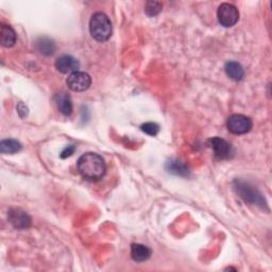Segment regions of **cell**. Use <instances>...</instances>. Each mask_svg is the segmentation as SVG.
<instances>
[{
    "label": "cell",
    "instance_id": "cell-19",
    "mask_svg": "<svg viewBox=\"0 0 272 272\" xmlns=\"http://www.w3.org/2000/svg\"><path fill=\"white\" fill-rule=\"evenodd\" d=\"M74 146H68L65 148L63 151H62V153H61V158L62 159H66L68 157H70L73 152H74Z\"/></svg>",
    "mask_w": 272,
    "mask_h": 272
},
{
    "label": "cell",
    "instance_id": "cell-6",
    "mask_svg": "<svg viewBox=\"0 0 272 272\" xmlns=\"http://www.w3.org/2000/svg\"><path fill=\"white\" fill-rule=\"evenodd\" d=\"M68 89L72 92H85L91 88L92 78L89 73L83 71H74L68 75L66 80Z\"/></svg>",
    "mask_w": 272,
    "mask_h": 272
},
{
    "label": "cell",
    "instance_id": "cell-14",
    "mask_svg": "<svg viewBox=\"0 0 272 272\" xmlns=\"http://www.w3.org/2000/svg\"><path fill=\"white\" fill-rule=\"evenodd\" d=\"M224 70L227 77L234 81H241L245 75V70L243 66L235 61L227 62L224 66Z\"/></svg>",
    "mask_w": 272,
    "mask_h": 272
},
{
    "label": "cell",
    "instance_id": "cell-1",
    "mask_svg": "<svg viewBox=\"0 0 272 272\" xmlns=\"http://www.w3.org/2000/svg\"><path fill=\"white\" fill-rule=\"evenodd\" d=\"M77 168L80 175L89 181L100 180L106 172L104 160L94 152H88L81 156L77 163Z\"/></svg>",
    "mask_w": 272,
    "mask_h": 272
},
{
    "label": "cell",
    "instance_id": "cell-5",
    "mask_svg": "<svg viewBox=\"0 0 272 272\" xmlns=\"http://www.w3.org/2000/svg\"><path fill=\"white\" fill-rule=\"evenodd\" d=\"M217 16H218V20L221 26L225 28H231L237 24L239 19V12L235 6L224 3L219 6Z\"/></svg>",
    "mask_w": 272,
    "mask_h": 272
},
{
    "label": "cell",
    "instance_id": "cell-9",
    "mask_svg": "<svg viewBox=\"0 0 272 272\" xmlns=\"http://www.w3.org/2000/svg\"><path fill=\"white\" fill-rule=\"evenodd\" d=\"M79 61L71 56H62L56 61V68L62 73H72L78 71Z\"/></svg>",
    "mask_w": 272,
    "mask_h": 272
},
{
    "label": "cell",
    "instance_id": "cell-15",
    "mask_svg": "<svg viewBox=\"0 0 272 272\" xmlns=\"http://www.w3.org/2000/svg\"><path fill=\"white\" fill-rule=\"evenodd\" d=\"M166 170L169 173H172L175 176L179 177H188L189 176V169L184 164L183 162L179 160H171L166 163Z\"/></svg>",
    "mask_w": 272,
    "mask_h": 272
},
{
    "label": "cell",
    "instance_id": "cell-13",
    "mask_svg": "<svg viewBox=\"0 0 272 272\" xmlns=\"http://www.w3.org/2000/svg\"><path fill=\"white\" fill-rule=\"evenodd\" d=\"M0 42H2V45L7 48L13 47L15 45L16 32L12 27L5 24L2 25V30H0Z\"/></svg>",
    "mask_w": 272,
    "mask_h": 272
},
{
    "label": "cell",
    "instance_id": "cell-18",
    "mask_svg": "<svg viewBox=\"0 0 272 272\" xmlns=\"http://www.w3.org/2000/svg\"><path fill=\"white\" fill-rule=\"evenodd\" d=\"M140 129L141 131L150 136H156L160 132V126L156 123H146L144 125H141Z\"/></svg>",
    "mask_w": 272,
    "mask_h": 272
},
{
    "label": "cell",
    "instance_id": "cell-16",
    "mask_svg": "<svg viewBox=\"0 0 272 272\" xmlns=\"http://www.w3.org/2000/svg\"><path fill=\"white\" fill-rule=\"evenodd\" d=\"M23 148L20 141L14 139V138H8L4 139L0 143V151L3 154H15L19 152Z\"/></svg>",
    "mask_w": 272,
    "mask_h": 272
},
{
    "label": "cell",
    "instance_id": "cell-20",
    "mask_svg": "<svg viewBox=\"0 0 272 272\" xmlns=\"http://www.w3.org/2000/svg\"><path fill=\"white\" fill-rule=\"evenodd\" d=\"M17 112H18V114H19L20 117H25L28 114V108H27V106L23 102H20L18 104V106H17Z\"/></svg>",
    "mask_w": 272,
    "mask_h": 272
},
{
    "label": "cell",
    "instance_id": "cell-10",
    "mask_svg": "<svg viewBox=\"0 0 272 272\" xmlns=\"http://www.w3.org/2000/svg\"><path fill=\"white\" fill-rule=\"evenodd\" d=\"M54 102L57 104L58 110L65 116H70L72 113L71 98L66 93H59L54 97Z\"/></svg>",
    "mask_w": 272,
    "mask_h": 272
},
{
    "label": "cell",
    "instance_id": "cell-2",
    "mask_svg": "<svg viewBox=\"0 0 272 272\" xmlns=\"http://www.w3.org/2000/svg\"><path fill=\"white\" fill-rule=\"evenodd\" d=\"M233 188L245 202L256 205L260 209H267V202L263 193L255 188L253 185L243 180H235L233 183Z\"/></svg>",
    "mask_w": 272,
    "mask_h": 272
},
{
    "label": "cell",
    "instance_id": "cell-11",
    "mask_svg": "<svg viewBox=\"0 0 272 272\" xmlns=\"http://www.w3.org/2000/svg\"><path fill=\"white\" fill-rule=\"evenodd\" d=\"M152 254L151 249L141 244H133L131 246V257L134 262H146Z\"/></svg>",
    "mask_w": 272,
    "mask_h": 272
},
{
    "label": "cell",
    "instance_id": "cell-17",
    "mask_svg": "<svg viewBox=\"0 0 272 272\" xmlns=\"http://www.w3.org/2000/svg\"><path fill=\"white\" fill-rule=\"evenodd\" d=\"M163 5L158 2H148L145 7L146 14L150 17H154L161 13Z\"/></svg>",
    "mask_w": 272,
    "mask_h": 272
},
{
    "label": "cell",
    "instance_id": "cell-4",
    "mask_svg": "<svg viewBox=\"0 0 272 272\" xmlns=\"http://www.w3.org/2000/svg\"><path fill=\"white\" fill-rule=\"evenodd\" d=\"M251 118L243 114H233L227 118L226 127L228 131L235 135L247 134L252 129Z\"/></svg>",
    "mask_w": 272,
    "mask_h": 272
},
{
    "label": "cell",
    "instance_id": "cell-12",
    "mask_svg": "<svg viewBox=\"0 0 272 272\" xmlns=\"http://www.w3.org/2000/svg\"><path fill=\"white\" fill-rule=\"evenodd\" d=\"M35 48L43 56L49 57L56 51V44L51 38L47 36H41L35 41Z\"/></svg>",
    "mask_w": 272,
    "mask_h": 272
},
{
    "label": "cell",
    "instance_id": "cell-8",
    "mask_svg": "<svg viewBox=\"0 0 272 272\" xmlns=\"http://www.w3.org/2000/svg\"><path fill=\"white\" fill-rule=\"evenodd\" d=\"M210 147L214 151V156L218 160H227L231 158L232 147L227 141L220 137H214L210 139Z\"/></svg>",
    "mask_w": 272,
    "mask_h": 272
},
{
    "label": "cell",
    "instance_id": "cell-3",
    "mask_svg": "<svg viewBox=\"0 0 272 272\" xmlns=\"http://www.w3.org/2000/svg\"><path fill=\"white\" fill-rule=\"evenodd\" d=\"M112 23L106 14L102 12L95 13L90 21V31L92 36L98 42H105L112 35Z\"/></svg>",
    "mask_w": 272,
    "mask_h": 272
},
{
    "label": "cell",
    "instance_id": "cell-7",
    "mask_svg": "<svg viewBox=\"0 0 272 272\" xmlns=\"http://www.w3.org/2000/svg\"><path fill=\"white\" fill-rule=\"evenodd\" d=\"M8 219L10 223L18 230H26L31 225V217L27 212L20 209H11L8 213Z\"/></svg>",
    "mask_w": 272,
    "mask_h": 272
}]
</instances>
